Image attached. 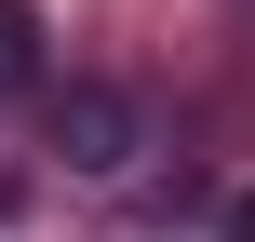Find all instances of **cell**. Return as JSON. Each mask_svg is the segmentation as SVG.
Masks as SVG:
<instances>
[{"label": "cell", "mask_w": 255, "mask_h": 242, "mask_svg": "<svg viewBox=\"0 0 255 242\" xmlns=\"http://www.w3.org/2000/svg\"><path fill=\"white\" fill-rule=\"evenodd\" d=\"M40 81V0H0V94Z\"/></svg>", "instance_id": "7a4b0ae2"}, {"label": "cell", "mask_w": 255, "mask_h": 242, "mask_svg": "<svg viewBox=\"0 0 255 242\" xmlns=\"http://www.w3.org/2000/svg\"><path fill=\"white\" fill-rule=\"evenodd\" d=\"M229 242H255V189H242V202H229Z\"/></svg>", "instance_id": "3957f363"}, {"label": "cell", "mask_w": 255, "mask_h": 242, "mask_svg": "<svg viewBox=\"0 0 255 242\" xmlns=\"http://www.w3.org/2000/svg\"><path fill=\"white\" fill-rule=\"evenodd\" d=\"M134 135H148V121H134V94H108V81H81V94L54 108V162H67V175H121V162H134Z\"/></svg>", "instance_id": "6da1fadb"}]
</instances>
